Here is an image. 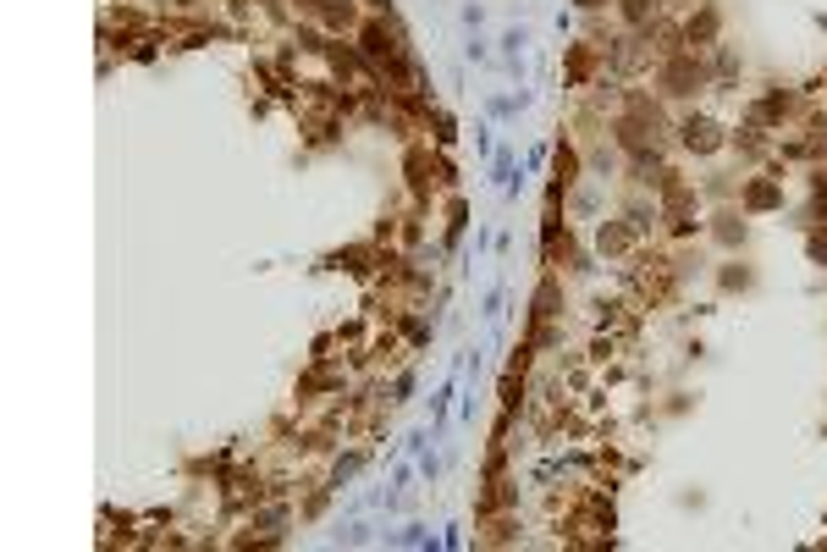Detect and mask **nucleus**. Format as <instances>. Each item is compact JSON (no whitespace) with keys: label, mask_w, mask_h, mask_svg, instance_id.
Segmentation results:
<instances>
[{"label":"nucleus","mask_w":827,"mask_h":552,"mask_svg":"<svg viewBox=\"0 0 827 552\" xmlns=\"http://www.w3.org/2000/svg\"><path fill=\"white\" fill-rule=\"evenodd\" d=\"M684 144L690 149H717V128L711 122H684Z\"/></svg>","instance_id":"1"},{"label":"nucleus","mask_w":827,"mask_h":552,"mask_svg":"<svg viewBox=\"0 0 827 552\" xmlns=\"http://www.w3.org/2000/svg\"><path fill=\"white\" fill-rule=\"evenodd\" d=\"M325 23H331V28H348V23H353L348 0H331V6H325Z\"/></svg>","instance_id":"2"},{"label":"nucleus","mask_w":827,"mask_h":552,"mask_svg":"<svg viewBox=\"0 0 827 552\" xmlns=\"http://www.w3.org/2000/svg\"><path fill=\"white\" fill-rule=\"evenodd\" d=\"M568 183H573V149H563L557 155V188H568Z\"/></svg>","instance_id":"3"},{"label":"nucleus","mask_w":827,"mask_h":552,"mask_svg":"<svg viewBox=\"0 0 827 552\" xmlns=\"http://www.w3.org/2000/svg\"><path fill=\"white\" fill-rule=\"evenodd\" d=\"M772 199H778V194H772L766 183H756V188H750V204H772Z\"/></svg>","instance_id":"4"},{"label":"nucleus","mask_w":827,"mask_h":552,"mask_svg":"<svg viewBox=\"0 0 827 552\" xmlns=\"http://www.w3.org/2000/svg\"><path fill=\"white\" fill-rule=\"evenodd\" d=\"M623 11H629V23H640L645 17V0H623Z\"/></svg>","instance_id":"5"},{"label":"nucleus","mask_w":827,"mask_h":552,"mask_svg":"<svg viewBox=\"0 0 827 552\" xmlns=\"http://www.w3.org/2000/svg\"><path fill=\"white\" fill-rule=\"evenodd\" d=\"M370 6H386V0H370Z\"/></svg>","instance_id":"6"},{"label":"nucleus","mask_w":827,"mask_h":552,"mask_svg":"<svg viewBox=\"0 0 827 552\" xmlns=\"http://www.w3.org/2000/svg\"><path fill=\"white\" fill-rule=\"evenodd\" d=\"M585 6H596V0H585Z\"/></svg>","instance_id":"7"}]
</instances>
